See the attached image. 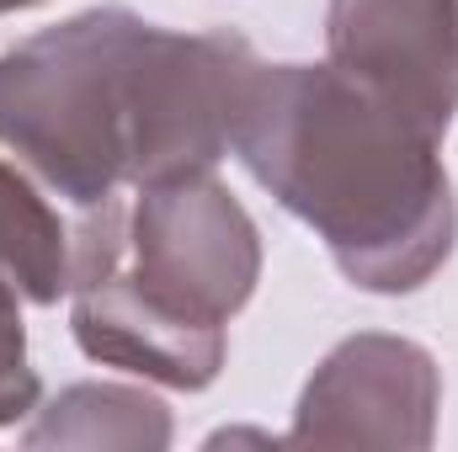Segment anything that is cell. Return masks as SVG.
Masks as SVG:
<instances>
[{"instance_id": "cell-1", "label": "cell", "mask_w": 458, "mask_h": 452, "mask_svg": "<svg viewBox=\"0 0 458 452\" xmlns=\"http://www.w3.org/2000/svg\"><path fill=\"white\" fill-rule=\"evenodd\" d=\"M256 70L240 32H171L91 5L0 54V144L48 192L97 208L123 187L214 171Z\"/></svg>"}, {"instance_id": "cell-2", "label": "cell", "mask_w": 458, "mask_h": 452, "mask_svg": "<svg viewBox=\"0 0 458 452\" xmlns=\"http://www.w3.org/2000/svg\"><path fill=\"white\" fill-rule=\"evenodd\" d=\"M229 155L320 234L336 272L362 293H416L454 255L458 203L443 138L331 59L261 64Z\"/></svg>"}, {"instance_id": "cell-3", "label": "cell", "mask_w": 458, "mask_h": 452, "mask_svg": "<svg viewBox=\"0 0 458 452\" xmlns=\"http://www.w3.org/2000/svg\"><path fill=\"white\" fill-rule=\"evenodd\" d=\"M261 282V229L214 171H187L86 208L75 229L70 331L117 372L198 394L225 367V325Z\"/></svg>"}, {"instance_id": "cell-4", "label": "cell", "mask_w": 458, "mask_h": 452, "mask_svg": "<svg viewBox=\"0 0 458 452\" xmlns=\"http://www.w3.org/2000/svg\"><path fill=\"white\" fill-rule=\"evenodd\" d=\"M443 372L427 346L405 336H346L310 372L288 448H432Z\"/></svg>"}, {"instance_id": "cell-5", "label": "cell", "mask_w": 458, "mask_h": 452, "mask_svg": "<svg viewBox=\"0 0 458 452\" xmlns=\"http://www.w3.org/2000/svg\"><path fill=\"white\" fill-rule=\"evenodd\" d=\"M326 59L443 138L458 117V0H331Z\"/></svg>"}, {"instance_id": "cell-6", "label": "cell", "mask_w": 458, "mask_h": 452, "mask_svg": "<svg viewBox=\"0 0 458 452\" xmlns=\"http://www.w3.org/2000/svg\"><path fill=\"white\" fill-rule=\"evenodd\" d=\"M171 410L128 383H70L21 431V448H165Z\"/></svg>"}, {"instance_id": "cell-7", "label": "cell", "mask_w": 458, "mask_h": 452, "mask_svg": "<svg viewBox=\"0 0 458 452\" xmlns=\"http://www.w3.org/2000/svg\"><path fill=\"white\" fill-rule=\"evenodd\" d=\"M0 266L16 277L21 298L38 309H54L59 298H70L75 229L59 219V208L11 160H0Z\"/></svg>"}, {"instance_id": "cell-8", "label": "cell", "mask_w": 458, "mask_h": 452, "mask_svg": "<svg viewBox=\"0 0 458 452\" xmlns=\"http://www.w3.org/2000/svg\"><path fill=\"white\" fill-rule=\"evenodd\" d=\"M43 383L27 362V325H21V288L0 266V426L38 415Z\"/></svg>"}, {"instance_id": "cell-9", "label": "cell", "mask_w": 458, "mask_h": 452, "mask_svg": "<svg viewBox=\"0 0 458 452\" xmlns=\"http://www.w3.org/2000/svg\"><path fill=\"white\" fill-rule=\"evenodd\" d=\"M32 5H43V0H0V16L5 11H32Z\"/></svg>"}]
</instances>
